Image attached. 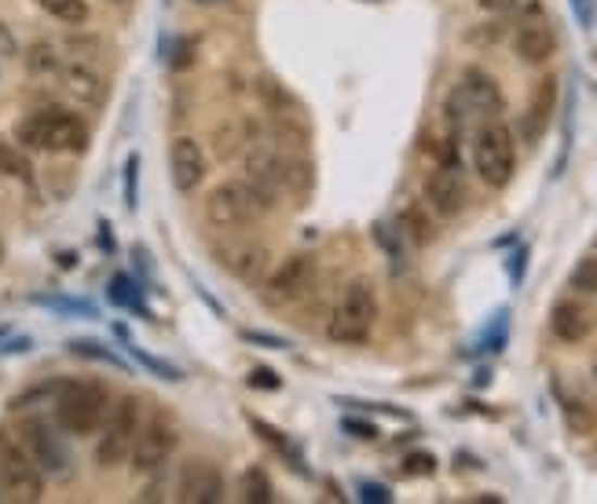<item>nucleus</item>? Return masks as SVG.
<instances>
[{
  "instance_id": "nucleus-6",
  "label": "nucleus",
  "mask_w": 597,
  "mask_h": 504,
  "mask_svg": "<svg viewBox=\"0 0 597 504\" xmlns=\"http://www.w3.org/2000/svg\"><path fill=\"white\" fill-rule=\"evenodd\" d=\"M12 435L18 439V447L26 450V457L37 464V471H41L45 479L52 482H66L74 476V457L71 450H66V442L59 439L55 428L41 417H23L12 428Z\"/></svg>"
},
{
  "instance_id": "nucleus-32",
  "label": "nucleus",
  "mask_w": 597,
  "mask_h": 504,
  "mask_svg": "<svg viewBox=\"0 0 597 504\" xmlns=\"http://www.w3.org/2000/svg\"><path fill=\"white\" fill-rule=\"evenodd\" d=\"M404 471H407V476H433V471H436L433 453H410V457L404 461Z\"/></svg>"
},
{
  "instance_id": "nucleus-21",
  "label": "nucleus",
  "mask_w": 597,
  "mask_h": 504,
  "mask_svg": "<svg viewBox=\"0 0 597 504\" xmlns=\"http://www.w3.org/2000/svg\"><path fill=\"white\" fill-rule=\"evenodd\" d=\"M561 417H564V428L572 435H594L597 431V413L590 402L583 399H561Z\"/></svg>"
},
{
  "instance_id": "nucleus-20",
  "label": "nucleus",
  "mask_w": 597,
  "mask_h": 504,
  "mask_svg": "<svg viewBox=\"0 0 597 504\" xmlns=\"http://www.w3.org/2000/svg\"><path fill=\"white\" fill-rule=\"evenodd\" d=\"M63 63H66V59L59 55V48L52 41H37L26 52V70H29V77H59Z\"/></svg>"
},
{
  "instance_id": "nucleus-27",
  "label": "nucleus",
  "mask_w": 597,
  "mask_h": 504,
  "mask_svg": "<svg viewBox=\"0 0 597 504\" xmlns=\"http://www.w3.org/2000/svg\"><path fill=\"white\" fill-rule=\"evenodd\" d=\"M71 351L77 354V359H96V362L114 365V370H125V362L117 359V354H114L111 348H103V344H96V340H74Z\"/></svg>"
},
{
  "instance_id": "nucleus-37",
  "label": "nucleus",
  "mask_w": 597,
  "mask_h": 504,
  "mask_svg": "<svg viewBox=\"0 0 597 504\" xmlns=\"http://www.w3.org/2000/svg\"><path fill=\"white\" fill-rule=\"evenodd\" d=\"M345 431H352L356 439H378L374 424H364V421H345Z\"/></svg>"
},
{
  "instance_id": "nucleus-42",
  "label": "nucleus",
  "mask_w": 597,
  "mask_h": 504,
  "mask_svg": "<svg viewBox=\"0 0 597 504\" xmlns=\"http://www.w3.org/2000/svg\"><path fill=\"white\" fill-rule=\"evenodd\" d=\"M111 4H122V0H111Z\"/></svg>"
},
{
  "instance_id": "nucleus-26",
  "label": "nucleus",
  "mask_w": 597,
  "mask_h": 504,
  "mask_svg": "<svg viewBox=\"0 0 597 504\" xmlns=\"http://www.w3.org/2000/svg\"><path fill=\"white\" fill-rule=\"evenodd\" d=\"M63 384L66 380H48V384H41V388H29L23 395H15L12 410L15 413L18 410H34V406H45V402H52V406H55V399H59V391H63Z\"/></svg>"
},
{
  "instance_id": "nucleus-30",
  "label": "nucleus",
  "mask_w": 597,
  "mask_h": 504,
  "mask_svg": "<svg viewBox=\"0 0 597 504\" xmlns=\"http://www.w3.org/2000/svg\"><path fill=\"white\" fill-rule=\"evenodd\" d=\"M111 300H114V303H122V308L143 311V303H140V293L132 289V282L125 279V274H117V279L111 282Z\"/></svg>"
},
{
  "instance_id": "nucleus-31",
  "label": "nucleus",
  "mask_w": 597,
  "mask_h": 504,
  "mask_svg": "<svg viewBox=\"0 0 597 504\" xmlns=\"http://www.w3.org/2000/svg\"><path fill=\"white\" fill-rule=\"evenodd\" d=\"M136 183H140V154H129L125 161V205L136 209Z\"/></svg>"
},
{
  "instance_id": "nucleus-28",
  "label": "nucleus",
  "mask_w": 597,
  "mask_h": 504,
  "mask_svg": "<svg viewBox=\"0 0 597 504\" xmlns=\"http://www.w3.org/2000/svg\"><path fill=\"white\" fill-rule=\"evenodd\" d=\"M399 227H404L407 238H415L418 245L433 242V223L422 220V212H418V209H407L404 216H399Z\"/></svg>"
},
{
  "instance_id": "nucleus-12",
  "label": "nucleus",
  "mask_w": 597,
  "mask_h": 504,
  "mask_svg": "<svg viewBox=\"0 0 597 504\" xmlns=\"http://www.w3.org/2000/svg\"><path fill=\"white\" fill-rule=\"evenodd\" d=\"M176 442H180V435H176L173 421L162 417V413H154L151 421H140V431H136V442H132V468L136 471H158L165 461L173 457Z\"/></svg>"
},
{
  "instance_id": "nucleus-34",
  "label": "nucleus",
  "mask_w": 597,
  "mask_h": 504,
  "mask_svg": "<svg viewBox=\"0 0 597 504\" xmlns=\"http://www.w3.org/2000/svg\"><path fill=\"white\" fill-rule=\"evenodd\" d=\"M250 388H264V391H276V388H282V380L276 377L271 370H253L250 373Z\"/></svg>"
},
{
  "instance_id": "nucleus-23",
  "label": "nucleus",
  "mask_w": 597,
  "mask_h": 504,
  "mask_svg": "<svg viewBox=\"0 0 597 504\" xmlns=\"http://www.w3.org/2000/svg\"><path fill=\"white\" fill-rule=\"evenodd\" d=\"M41 12H48L52 18H59V23L66 26H81L88 18V4L85 0H34Z\"/></svg>"
},
{
  "instance_id": "nucleus-8",
  "label": "nucleus",
  "mask_w": 597,
  "mask_h": 504,
  "mask_svg": "<svg viewBox=\"0 0 597 504\" xmlns=\"http://www.w3.org/2000/svg\"><path fill=\"white\" fill-rule=\"evenodd\" d=\"M136 431H140V399L125 395L122 402H114V406L106 410L103 435L100 442H96V464H100V468H117V464L129 461Z\"/></svg>"
},
{
  "instance_id": "nucleus-41",
  "label": "nucleus",
  "mask_w": 597,
  "mask_h": 504,
  "mask_svg": "<svg viewBox=\"0 0 597 504\" xmlns=\"http://www.w3.org/2000/svg\"><path fill=\"white\" fill-rule=\"evenodd\" d=\"M0 260H4V238H0Z\"/></svg>"
},
{
  "instance_id": "nucleus-39",
  "label": "nucleus",
  "mask_w": 597,
  "mask_h": 504,
  "mask_svg": "<svg viewBox=\"0 0 597 504\" xmlns=\"http://www.w3.org/2000/svg\"><path fill=\"white\" fill-rule=\"evenodd\" d=\"M194 4H202V8H213V4H228V0H194Z\"/></svg>"
},
{
  "instance_id": "nucleus-17",
  "label": "nucleus",
  "mask_w": 597,
  "mask_h": 504,
  "mask_svg": "<svg viewBox=\"0 0 597 504\" xmlns=\"http://www.w3.org/2000/svg\"><path fill=\"white\" fill-rule=\"evenodd\" d=\"M557 114V77L546 74L539 85H535L532 99H528V111L521 117V135L528 146H535L546 135V128H550Z\"/></svg>"
},
{
  "instance_id": "nucleus-3",
  "label": "nucleus",
  "mask_w": 597,
  "mask_h": 504,
  "mask_svg": "<svg viewBox=\"0 0 597 504\" xmlns=\"http://www.w3.org/2000/svg\"><path fill=\"white\" fill-rule=\"evenodd\" d=\"M378 322V293L370 279H352L338 296L327 336L334 344H367Z\"/></svg>"
},
{
  "instance_id": "nucleus-16",
  "label": "nucleus",
  "mask_w": 597,
  "mask_h": 504,
  "mask_svg": "<svg viewBox=\"0 0 597 504\" xmlns=\"http://www.w3.org/2000/svg\"><path fill=\"white\" fill-rule=\"evenodd\" d=\"M169 176L180 194H194L205 180V151L194 135H176L169 143Z\"/></svg>"
},
{
  "instance_id": "nucleus-38",
  "label": "nucleus",
  "mask_w": 597,
  "mask_h": 504,
  "mask_svg": "<svg viewBox=\"0 0 597 504\" xmlns=\"http://www.w3.org/2000/svg\"><path fill=\"white\" fill-rule=\"evenodd\" d=\"M477 4H481L484 12H510L517 0H477Z\"/></svg>"
},
{
  "instance_id": "nucleus-40",
  "label": "nucleus",
  "mask_w": 597,
  "mask_h": 504,
  "mask_svg": "<svg viewBox=\"0 0 597 504\" xmlns=\"http://www.w3.org/2000/svg\"><path fill=\"white\" fill-rule=\"evenodd\" d=\"M590 377H594V384H597V362H594V370H590Z\"/></svg>"
},
{
  "instance_id": "nucleus-19",
  "label": "nucleus",
  "mask_w": 597,
  "mask_h": 504,
  "mask_svg": "<svg viewBox=\"0 0 597 504\" xmlns=\"http://www.w3.org/2000/svg\"><path fill=\"white\" fill-rule=\"evenodd\" d=\"M550 333L564 344H583L594 333V311L590 303H583L580 296L557 300L550 308Z\"/></svg>"
},
{
  "instance_id": "nucleus-24",
  "label": "nucleus",
  "mask_w": 597,
  "mask_h": 504,
  "mask_svg": "<svg viewBox=\"0 0 597 504\" xmlns=\"http://www.w3.org/2000/svg\"><path fill=\"white\" fill-rule=\"evenodd\" d=\"M569 289L575 296H586V300H597V260H594V256H586V260H580L572 267Z\"/></svg>"
},
{
  "instance_id": "nucleus-14",
  "label": "nucleus",
  "mask_w": 597,
  "mask_h": 504,
  "mask_svg": "<svg viewBox=\"0 0 597 504\" xmlns=\"http://www.w3.org/2000/svg\"><path fill=\"white\" fill-rule=\"evenodd\" d=\"M513 52L521 55V63L528 66H543L550 63V55L557 52V29L546 18L539 4L528 8V15L513 29Z\"/></svg>"
},
{
  "instance_id": "nucleus-35",
  "label": "nucleus",
  "mask_w": 597,
  "mask_h": 504,
  "mask_svg": "<svg viewBox=\"0 0 597 504\" xmlns=\"http://www.w3.org/2000/svg\"><path fill=\"white\" fill-rule=\"evenodd\" d=\"M569 4H572L575 18H580V26H583V29H590V26H594V12H597L594 0H569Z\"/></svg>"
},
{
  "instance_id": "nucleus-13",
  "label": "nucleus",
  "mask_w": 597,
  "mask_h": 504,
  "mask_svg": "<svg viewBox=\"0 0 597 504\" xmlns=\"http://www.w3.org/2000/svg\"><path fill=\"white\" fill-rule=\"evenodd\" d=\"M425 202L429 209L444 220H455L458 212L466 209L469 202V183H466V172L458 161H440L425 180Z\"/></svg>"
},
{
  "instance_id": "nucleus-25",
  "label": "nucleus",
  "mask_w": 597,
  "mask_h": 504,
  "mask_svg": "<svg viewBox=\"0 0 597 504\" xmlns=\"http://www.w3.org/2000/svg\"><path fill=\"white\" fill-rule=\"evenodd\" d=\"M276 487H271L268 471L264 468H246V476H242V501L246 504H268Z\"/></svg>"
},
{
  "instance_id": "nucleus-29",
  "label": "nucleus",
  "mask_w": 597,
  "mask_h": 504,
  "mask_svg": "<svg viewBox=\"0 0 597 504\" xmlns=\"http://www.w3.org/2000/svg\"><path fill=\"white\" fill-rule=\"evenodd\" d=\"M129 351H132V359H136V362H140V365H147V370H151V373H158L162 380H183V373L176 370V365L162 362V359H154V354H147L143 348H136V344H132Z\"/></svg>"
},
{
  "instance_id": "nucleus-18",
  "label": "nucleus",
  "mask_w": 597,
  "mask_h": 504,
  "mask_svg": "<svg viewBox=\"0 0 597 504\" xmlns=\"http://www.w3.org/2000/svg\"><path fill=\"white\" fill-rule=\"evenodd\" d=\"M59 81H63V92L71 95L74 103H81V106H103L106 81H103V74L96 70L92 63H85V59L63 63V70H59Z\"/></svg>"
},
{
  "instance_id": "nucleus-2",
  "label": "nucleus",
  "mask_w": 597,
  "mask_h": 504,
  "mask_svg": "<svg viewBox=\"0 0 597 504\" xmlns=\"http://www.w3.org/2000/svg\"><path fill=\"white\" fill-rule=\"evenodd\" d=\"M503 92H498V81L492 74L477 70V66H469V70L458 77V85L452 88V95H447V125H452L455 135H462L466 128H481L487 121H498V114H503Z\"/></svg>"
},
{
  "instance_id": "nucleus-36",
  "label": "nucleus",
  "mask_w": 597,
  "mask_h": 504,
  "mask_svg": "<svg viewBox=\"0 0 597 504\" xmlns=\"http://www.w3.org/2000/svg\"><path fill=\"white\" fill-rule=\"evenodd\" d=\"M359 493H364V501H374V504H389V501H393L389 487H378V482H364V487H359Z\"/></svg>"
},
{
  "instance_id": "nucleus-11",
  "label": "nucleus",
  "mask_w": 597,
  "mask_h": 504,
  "mask_svg": "<svg viewBox=\"0 0 597 504\" xmlns=\"http://www.w3.org/2000/svg\"><path fill=\"white\" fill-rule=\"evenodd\" d=\"M312 279H316V256L297 253V256H290V260H282L276 271L261 282L264 285L261 296L268 308H287V303L301 300V296L308 293Z\"/></svg>"
},
{
  "instance_id": "nucleus-7",
  "label": "nucleus",
  "mask_w": 597,
  "mask_h": 504,
  "mask_svg": "<svg viewBox=\"0 0 597 504\" xmlns=\"http://www.w3.org/2000/svg\"><path fill=\"white\" fill-rule=\"evenodd\" d=\"M473 168H477V176L492 186V191L510 186L513 172H517V143H513L510 125L487 121V125L477 128V135H473Z\"/></svg>"
},
{
  "instance_id": "nucleus-33",
  "label": "nucleus",
  "mask_w": 597,
  "mask_h": 504,
  "mask_svg": "<svg viewBox=\"0 0 597 504\" xmlns=\"http://www.w3.org/2000/svg\"><path fill=\"white\" fill-rule=\"evenodd\" d=\"M242 340H250V344H264V348H271V351H282V348H290V340H282V336L253 333V329H242Z\"/></svg>"
},
{
  "instance_id": "nucleus-15",
  "label": "nucleus",
  "mask_w": 597,
  "mask_h": 504,
  "mask_svg": "<svg viewBox=\"0 0 597 504\" xmlns=\"http://www.w3.org/2000/svg\"><path fill=\"white\" fill-rule=\"evenodd\" d=\"M176 501L180 504H217L224 501V471L209 457L183 461L180 479H176Z\"/></svg>"
},
{
  "instance_id": "nucleus-4",
  "label": "nucleus",
  "mask_w": 597,
  "mask_h": 504,
  "mask_svg": "<svg viewBox=\"0 0 597 504\" xmlns=\"http://www.w3.org/2000/svg\"><path fill=\"white\" fill-rule=\"evenodd\" d=\"M106 410H111V395L96 380H66L55 399V421L71 435H92L103 428Z\"/></svg>"
},
{
  "instance_id": "nucleus-22",
  "label": "nucleus",
  "mask_w": 597,
  "mask_h": 504,
  "mask_svg": "<svg viewBox=\"0 0 597 504\" xmlns=\"http://www.w3.org/2000/svg\"><path fill=\"white\" fill-rule=\"evenodd\" d=\"M0 176H8V180H23V183L34 180V165H29V157L18 151L15 143H4V140H0Z\"/></svg>"
},
{
  "instance_id": "nucleus-1",
  "label": "nucleus",
  "mask_w": 597,
  "mask_h": 504,
  "mask_svg": "<svg viewBox=\"0 0 597 504\" xmlns=\"http://www.w3.org/2000/svg\"><path fill=\"white\" fill-rule=\"evenodd\" d=\"M15 140L29 146V151H48V154H85L88 143H92V132L77 114L59 111V106H48V111H37L23 117L15 125Z\"/></svg>"
},
{
  "instance_id": "nucleus-9",
  "label": "nucleus",
  "mask_w": 597,
  "mask_h": 504,
  "mask_svg": "<svg viewBox=\"0 0 597 504\" xmlns=\"http://www.w3.org/2000/svg\"><path fill=\"white\" fill-rule=\"evenodd\" d=\"M0 487H4L8 497L23 504H37L45 497V476L26 457V450L18 447L12 428L0 431Z\"/></svg>"
},
{
  "instance_id": "nucleus-5",
  "label": "nucleus",
  "mask_w": 597,
  "mask_h": 504,
  "mask_svg": "<svg viewBox=\"0 0 597 504\" xmlns=\"http://www.w3.org/2000/svg\"><path fill=\"white\" fill-rule=\"evenodd\" d=\"M268 209L271 205L264 202L246 180H224L205 194V223L217 227V231H239V227H250Z\"/></svg>"
},
{
  "instance_id": "nucleus-43",
  "label": "nucleus",
  "mask_w": 597,
  "mask_h": 504,
  "mask_svg": "<svg viewBox=\"0 0 597 504\" xmlns=\"http://www.w3.org/2000/svg\"><path fill=\"white\" fill-rule=\"evenodd\" d=\"M0 493H4V487H0Z\"/></svg>"
},
{
  "instance_id": "nucleus-10",
  "label": "nucleus",
  "mask_w": 597,
  "mask_h": 504,
  "mask_svg": "<svg viewBox=\"0 0 597 504\" xmlns=\"http://www.w3.org/2000/svg\"><path fill=\"white\" fill-rule=\"evenodd\" d=\"M213 256H217L220 271H228L231 279L246 282V285H261L268 279L271 267V249L257 238H228L213 245Z\"/></svg>"
}]
</instances>
